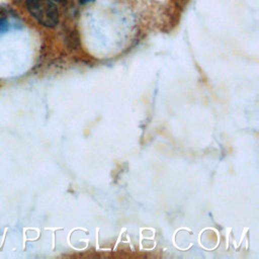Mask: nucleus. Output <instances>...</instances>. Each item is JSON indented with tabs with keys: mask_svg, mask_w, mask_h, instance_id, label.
Wrapping results in <instances>:
<instances>
[{
	"mask_svg": "<svg viewBox=\"0 0 259 259\" xmlns=\"http://www.w3.org/2000/svg\"><path fill=\"white\" fill-rule=\"evenodd\" d=\"M30 14L44 26L55 27L59 22V11L51 0H26Z\"/></svg>",
	"mask_w": 259,
	"mask_h": 259,
	"instance_id": "obj_1",
	"label": "nucleus"
},
{
	"mask_svg": "<svg viewBox=\"0 0 259 259\" xmlns=\"http://www.w3.org/2000/svg\"><path fill=\"white\" fill-rule=\"evenodd\" d=\"M9 28V25H8V22L4 19H0V33H3V32H6Z\"/></svg>",
	"mask_w": 259,
	"mask_h": 259,
	"instance_id": "obj_2",
	"label": "nucleus"
},
{
	"mask_svg": "<svg viewBox=\"0 0 259 259\" xmlns=\"http://www.w3.org/2000/svg\"><path fill=\"white\" fill-rule=\"evenodd\" d=\"M81 2H83V3H86V2H89V1H92V0H80Z\"/></svg>",
	"mask_w": 259,
	"mask_h": 259,
	"instance_id": "obj_3",
	"label": "nucleus"
},
{
	"mask_svg": "<svg viewBox=\"0 0 259 259\" xmlns=\"http://www.w3.org/2000/svg\"><path fill=\"white\" fill-rule=\"evenodd\" d=\"M53 2H61V1H64V0H51Z\"/></svg>",
	"mask_w": 259,
	"mask_h": 259,
	"instance_id": "obj_4",
	"label": "nucleus"
}]
</instances>
